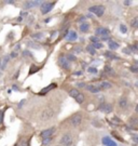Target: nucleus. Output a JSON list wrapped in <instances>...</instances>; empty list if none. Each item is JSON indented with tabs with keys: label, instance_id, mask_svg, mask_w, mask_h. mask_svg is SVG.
Segmentation results:
<instances>
[{
	"label": "nucleus",
	"instance_id": "obj_1",
	"mask_svg": "<svg viewBox=\"0 0 138 146\" xmlns=\"http://www.w3.org/2000/svg\"><path fill=\"white\" fill-rule=\"evenodd\" d=\"M95 36L99 37L100 40H109V30L105 27H97L95 30Z\"/></svg>",
	"mask_w": 138,
	"mask_h": 146
},
{
	"label": "nucleus",
	"instance_id": "obj_2",
	"mask_svg": "<svg viewBox=\"0 0 138 146\" xmlns=\"http://www.w3.org/2000/svg\"><path fill=\"white\" fill-rule=\"evenodd\" d=\"M54 115H55V111H54V109L52 107H48V108H45L42 113H41L40 119L43 120V121H47V120L52 119V118L54 117Z\"/></svg>",
	"mask_w": 138,
	"mask_h": 146
},
{
	"label": "nucleus",
	"instance_id": "obj_3",
	"mask_svg": "<svg viewBox=\"0 0 138 146\" xmlns=\"http://www.w3.org/2000/svg\"><path fill=\"white\" fill-rule=\"evenodd\" d=\"M55 3H56V2H54V1H52V2L44 1V2H42V3H41V6H40L41 13H42V14H48L50 11H52V9L55 6Z\"/></svg>",
	"mask_w": 138,
	"mask_h": 146
},
{
	"label": "nucleus",
	"instance_id": "obj_4",
	"mask_svg": "<svg viewBox=\"0 0 138 146\" xmlns=\"http://www.w3.org/2000/svg\"><path fill=\"white\" fill-rule=\"evenodd\" d=\"M89 11L91 13H95L98 17H100V16H103L105 13V7L104 6H93V7L89 8Z\"/></svg>",
	"mask_w": 138,
	"mask_h": 146
},
{
	"label": "nucleus",
	"instance_id": "obj_5",
	"mask_svg": "<svg viewBox=\"0 0 138 146\" xmlns=\"http://www.w3.org/2000/svg\"><path fill=\"white\" fill-rule=\"evenodd\" d=\"M112 105L110 104V103H105V102H102L99 104V106H98V111L100 112H103L105 114H109V113H111L112 112Z\"/></svg>",
	"mask_w": 138,
	"mask_h": 146
},
{
	"label": "nucleus",
	"instance_id": "obj_6",
	"mask_svg": "<svg viewBox=\"0 0 138 146\" xmlns=\"http://www.w3.org/2000/svg\"><path fill=\"white\" fill-rule=\"evenodd\" d=\"M72 142H73L72 136H71V134H69V133L64 134L62 136V139H61V144L65 145V146H70L72 144Z\"/></svg>",
	"mask_w": 138,
	"mask_h": 146
},
{
	"label": "nucleus",
	"instance_id": "obj_7",
	"mask_svg": "<svg viewBox=\"0 0 138 146\" xmlns=\"http://www.w3.org/2000/svg\"><path fill=\"white\" fill-rule=\"evenodd\" d=\"M71 125L73 127H78L79 125H81L82 122V116L80 115V114H75L72 117H71Z\"/></svg>",
	"mask_w": 138,
	"mask_h": 146
},
{
	"label": "nucleus",
	"instance_id": "obj_8",
	"mask_svg": "<svg viewBox=\"0 0 138 146\" xmlns=\"http://www.w3.org/2000/svg\"><path fill=\"white\" fill-rule=\"evenodd\" d=\"M58 63H59V65H61L64 69H70V62H69L66 57H64V56H61L59 57V60H58Z\"/></svg>",
	"mask_w": 138,
	"mask_h": 146
},
{
	"label": "nucleus",
	"instance_id": "obj_9",
	"mask_svg": "<svg viewBox=\"0 0 138 146\" xmlns=\"http://www.w3.org/2000/svg\"><path fill=\"white\" fill-rule=\"evenodd\" d=\"M41 1H33V0H29V1H25L24 2V9L28 10V9H31V8H35L37 6H41Z\"/></svg>",
	"mask_w": 138,
	"mask_h": 146
},
{
	"label": "nucleus",
	"instance_id": "obj_10",
	"mask_svg": "<svg viewBox=\"0 0 138 146\" xmlns=\"http://www.w3.org/2000/svg\"><path fill=\"white\" fill-rule=\"evenodd\" d=\"M54 131H55V128L52 127V128H50V129H47V130H44V131L41 132V133H40V136H41L42 139L51 138V136L53 135V133H54Z\"/></svg>",
	"mask_w": 138,
	"mask_h": 146
},
{
	"label": "nucleus",
	"instance_id": "obj_11",
	"mask_svg": "<svg viewBox=\"0 0 138 146\" xmlns=\"http://www.w3.org/2000/svg\"><path fill=\"white\" fill-rule=\"evenodd\" d=\"M85 89L87 90V91H90L91 93H98L100 90V87H99V84H86V87H85Z\"/></svg>",
	"mask_w": 138,
	"mask_h": 146
},
{
	"label": "nucleus",
	"instance_id": "obj_12",
	"mask_svg": "<svg viewBox=\"0 0 138 146\" xmlns=\"http://www.w3.org/2000/svg\"><path fill=\"white\" fill-rule=\"evenodd\" d=\"M102 142L105 146H118V144L116 142H113V141L109 138V136H104Z\"/></svg>",
	"mask_w": 138,
	"mask_h": 146
},
{
	"label": "nucleus",
	"instance_id": "obj_13",
	"mask_svg": "<svg viewBox=\"0 0 138 146\" xmlns=\"http://www.w3.org/2000/svg\"><path fill=\"white\" fill-rule=\"evenodd\" d=\"M56 83H51V84H50V86H48V87H45V88H43L42 90H41L40 91V92H39V95H45V94H47L48 92H50V91H51V90H53L54 88H56Z\"/></svg>",
	"mask_w": 138,
	"mask_h": 146
},
{
	"label": "nucleus",
	"instance_id": "obj_14",
	"mask_svg": "<svg viewBox=\"0 0 138 146\" xmlns=\"http://www.w3.org/2000/svg\"><path fill=\"white\" fill-rule=\"evenodd\" d=\"M65 38L68 40V41H75V40H77V38H78V35H77L76 31L70 30V31H68V34L65 36Z\"/></svg>",
	"mask_w": 138,
	"mask_h": 146
},
{
	"label": "nucleus",
	"instance_id": "obj_15",
	"mask_svg": "<svg viewBox=\"0 0 138 146\" xmlns=\"http://www.w3.org/2000/svg\"><path fill=\"white\" fill-rule=\"evenodd\" d=\"M105 56L108 57L109 60H120V57H119L118 55H116V54H113L111 51H107L105 53Z\"/></svg>",
	"mask_w": 138,
	"mask_h": 146
},
{
	"label": "nucleus",
	"instance_id": "obj_16",
	"mask_svg": "<svg viewBox=\"0 0 138 146\" xmlns=\"http://www.w3.org/2000/svg\"><path fill=\"white\" fill-rule=\"evenodd\" d=\"M99 87H100V89H102V90H107V89L111 88L112 84L110 82H108V81H104V82H102L99 84Z\"/></svg>",
	"mask_w": 138,
	"mask_h": 146
},
{
	"label": "nucleus",
	"instance_id": "obj_17",
	"mask_svg": "<svg viewBox=\"0 0 138 146\" xmlns=\"http://www.w3.org/2000/svg\"><path fill=\"white\" fill-rule=\"evenodd\" d=\"M108 47H109L110 50H117L119 48V43H117L116 41H112V40H109Z\"/></svg>",
	"mask_w": 138,
	"mask_h": 146
},
{
	"label": "nucleus",
	"instance_id": "obj_18",
	"mask_svg": "<svg viewBox=\"0 0 138 146\" xmlns=\"http://www.w3.org/2000/svg\"><path fill=\"white\" fill-rule=\"evenodd\" d=\"M15 146H29V141L26 139H22L15 144Z\"/></svg>",
	"mask_w": 138,
	"mask_h": 146
},
{
	"label": "nucleus",
	"instance_id": "obj_19",
	"mask_svg": "<svg viewBox=\"0 0 138 146\" xmlns=\"http://www.w3.org/2000/svg\"><path fill=\"white\" fill-rule=\"evenodd\" d=\"M89 29H90V24H87V23H82L80 25V30L82 33H86Z\"/></svg>",
	"mask_w": 138,
	"mask_h": 146
},
{
	"label": "nucleus",
	"instance_id": "obj_20",
	"mask_svg": "<svg viewBox=\"0 0 138 146\" xmlns=\"http://www.w3.org/2000/svg\"><path fill=\"white\" fill-rule=\"evenodd\" d=\"M79 94H80V92H79V91H78L77 89H71V90H69V95H70L71 98H73V99H76Z\"/></svg>",
	"mask_w": 138,
	"mask_h": 146
},
{
	"label": "nucleus",
	"instance_id": "obj_21",
	"mask_svg": "<svg viewBox=\"0 0 138 146\" xmlns=\"http://www.w3.org/2000/svg\"><path fill=\"white\" fill-rule=\"evenodd\" d=\"M10 61V56L9 55H6L3 58H2V63H1V69H4L6 68V66H7V64H8V62Z\"/></svg>",
	"mask_w": 138,
	"mask_h": 146
},
{
	"label": "nucleus",
	"instance_id": "obj_22",
	"mask_svg": "<svg viewBox=\"0 0 138 146\" xmlns=\"http://www.w3.org/2000/svg\"><path fill=\"white\" fill-rule=\"evenodd\" d=\"M119 106H120L121 108H125L127 106V100L125 98L120 99V101H119Z\"/></svg>",
	"mask_w": 138,
	"mask_h": 146
},
{
	"label": "nucleus",
	"instance_id": "obj_23",
	"mask_svg": "<svg viewBox=\"0 0 138 146\" xmlns=\"http://www.w3.org/2000/svg\"><path fill=\"white\" fill-rule=\"evenodd\" d=\"M104 70H105L106 74H108V75H114V70L110 66H105Z\"/></svg>",
	"mask_w": 138,
	"mask_h": 146
},
{
	"label": "nucleus",
	"instance_id": "obj_24",
	"mask_svg": "<svg viewBox=\"0 0 138 146\" xmlns=\"http://www.w3.org/2000/svg\"><path fill=\"white\" fill-rule=\"evenodd\" d=\"M76 100V101H77V103H83V101H84V95L83 94H82V93H80L79 95H78V96L75 99Z\"/></svg>",
	"mask_w": 138,
	"mask_h": 146
},
{
	"label": "nucleus",
	"instance_id": "obj_25",
	"mask_svg": "<svg viewBox=\"0 0 138 146\" xmlns=\"http://www.w3.org/2000/svg\"><path fill=\"white\" fill-rule=\"evenodd\" d=\"M66 58H67V60H68L69 62H75V61L77 60L76 56L73 55L72 53H69V54H67V55H66Z\"/></svg>",
	"mask_w": 138,
	"mask_h": 146
},
{
	"label": "nucleus",
	"instance_id": "obj_26",
	"mask_svg": "<svg viewBox=\"0 0 138 146\" xmlns=\"http://www.w3.org/2000/svg\"><path fill=\"white\" fill-rule=\"evenodd\" d=\"M131 25H132V27H134V28L138 27V17H134V19L131 21Z\"/></svg>",
	"mask_w": 138,
	"mask_h": 146
},
{
	"label": "nucleus",
	"instance_id": "obj_27",
	"mask_svg": "<svg viewBox=\"0 0 138 146\" xmlns=\"http://www.w3.org/2000/svg\"><path fill=\"white\" fill-rule=\"evenodd\" d=\"M86 50H87V52H89L90 54H92V55H94V54L96 53L95 49L92 47V44H91V45H87V47H86Z\"/></svg>",
	"mask_w": 138,
	"mask_h": 146
},
{
	"label": "nucleus",
	"instance_id": "obj_28",
	"mask_svg": "<svg viewBox=\"0 0 138 146\" xmlns=\"http://www.w3.org/2000/svg\"><path fill=\"white\" fill-rule=\"evenodd\" d=\"M31 37L36 38V39H42V38H43V34H42V33H36V34L31 35Z\"/></svg>",
	"mask_w": 138,
	"mask_h": 146
},
{
	"label": "nucleus",
	"instance_id": "obj_29",
	"mask_svg": "<svg viewBox=\"0 0 138 146\" xmlns=\"http://www.w3.org/2000/svg\"><path fill=\"white\" fill-rule=\"evenodd\" d=\"M30 68H31V69L29 70V75H33V74H35L36 71H38V70L40 69L39 67H37V66H35V65H33V66H31Z\"/></svg>",
	"mask_w": 138,
	"mask_h": 146
},
{
	"label": "nucleus",
	"instance_id": "obj_30",
	"mask_svg": "<svg viewBox=\"0 0 138 146\" xmlns=\"http://www.w3.org/2000/svg\"><path fill=\"white\" fill-rule=\"evenodd\" d=\"M90 40L93 43H96V42H100V39H99V37H97V36H92V37L90 38Z\"/></svg>",
	"mask_w": 138,
	"mask_h": 146
},
{
	"label": "nucleus",
	"instance_id": "obj_31",
	"mask_svg": "<svg viewBox=\"0 0 138 146\" xmlns=\"http://www.w3.org/2000/svg\"><path fill=\"white\" fill-rule=\"evenodd\" d=\"M52 141V136L51 138H45V139H42V144H43V146H47L50 142Z\"/></svg>",
	"mask_w": 138,
	"mask_h": 146
},
{
	"label": "nucleus",
	"instance_id": "obj_32",
	"mask_svg": "<svg viewBox=\"0 0 138 146\" xmlns=\"http://www.w3.org/2000/svg\"><path fill=\"white\" fill-rule=\"evenodd\" d=\"M92 47H93L94 49H102V48H103V43H102V42L92 43Z\"/></svg>",
	"mask_w": 138,
	"mask_h": 146
},
{
	"label": "nucleus",
	"instance_id": "obj_33",
	"mask_svg": "<svg viewBox=\"0 0 138 146\" xmlns=\"http://www.w3.org/2000/svg\"><path fill=\"white\" fill-rule=\"evenodd\" d=\"M112 121H113V124H117V125H121L122 124V121H121V119L119 117H113L112 118Z\"/></svg>",
	"mask_w": 138,
	"mask_h": 146
},
{
	"label": "nucleus",
	"instance_id": "obj_34",
	"mask_svg": "<svg viewBox=\"0 0 138 146\" xmlns=\"http://www.w3.org/2000/svg\"><path fill=\"white\" fill-rule=\"evenodd\" d=\"M130 70H131L132 72H135V74H137V72H138V65H133V66H131V67H130Z\"/></svg>",
	"mask_w": 138,
	"mask_h": 146
},
{
	"label": "nucleus",
	"instance_id": "obj_35",
	"mask_svg": "<svg viewBox=\"0 0 138 146\" xmlns=\"http://www.w3.org/2000/svg\"><path fill=\"white\" fill-rule=\"evenodd\" d=\"M120 31H121L122 34H125L126 31H127V27L124 25V24H121V25H120Z\"/></svg>",
	"mask_w": 138,
	"mask_h": 146
},
{
	"label": "nucleus",
	"instance_id": "obj_36",
	"mask_svg": "<svg viewBox=\"0 0 138 146\" xmlns=\"http://www.w3.org/2000/svg\"><path fill=\"white\" fill-rule=\"evenodd\" d=\"M87 71L91 72V74H96V72H97V69H96L95 67H89L87 68Z\"/></svg>",
	"mask_w": 138,
	"mask_h": 146
},
{
	"label": "nucleus",
	"instance_id": "obj_37",
	"mask_svg": "<svg viewBox=\"0 0 138 146\" xmlns=\"http://www.w3.org/2000/svg\"><path fill=\"white\" fill-rule=\"evenodd\" d=\"M72 51L75 52V53H80L82 51V48L81 47H75V48L72 49Z\"/></svg>",
	"mask_w": 138,
	"mask_h": 146
},
{
	"label": "nucleus",
	"instance_id": "obj_38",
	"mask_svg": "<svg viewBox=\"0 0 138 146\" xmlns=\"http://www.w3.org/2000/svg\"><path fill=\"white\" fill-rule=\"evenodd\" d=\"M23 55L24 56H31V53L28 51V50H25V51L23 52Z\"/></svg>",
	"mask_w": 138,
	"mask_h": 146
},
{
	"label": "nucleus",
	"instance_id": "obj_39",
	"mask_svg": "<svg viewBox=\"0 0 138 146\" xmlns=\"http://www.w3.org/2000/svg\"><path fill=\"white\" fill-rule=\"evenodd\" d=\"M77 86L79 87V88H85V87H86V84H85L84 82H78Z\"/></svg>",
	"mask_w": 138,
	"mask_h": 146
},
{
	"label": "nucleus",
	"instance_id": "obj_40",
	"mask_svg": "<svg viewBox=\"0 0 138 146\" xmlns=\"http://www.w3.org/2000/svg\"><path fill=\"white\" fill-rule=\"evenodd\" d=\"M132 140L134 141L135 143H137L138 144V135H133V138H132Z\"/></svg>",
	"mask_w": 138,
	"mask_h": 146
},
{
	"label": "nucleus",
	"instance_id": "obj_41",
	"mask_svg": "<svg viewBox=\"0 0 138 146\" xmlns=\"http://www.w3.org/2000/svg\"><path fill=\"white\" fill-rule=\"evenodd\" d=\"M3 115H4V113L2 111H0V124H1L2 120H3Z\"/></svg>",
	"mask_w": 138,
	"mask_h": 146
},
{
	"label": "nucleus",
	"instance_id": "obj_42",
	"mask_svg": "<svg viewBox=\"0 0 138 146\" xmlns=\"http://www.w3.org/2000/svg\"><path fill=\"white\" fill-rule=\"evenodd\" d=\"M25 102H26V101H25V100H22V101L20 102V104H18V108H21V107L23 106V105H24V104H25Z\"/></svg>",
	"mask_w": 138,
	"mask_h": 146
},
{
	"label": "nucleus",
	"instance_id": "obj_43",
	"mask_svg": "<svg viewBox=\"0 0 138 146\" xmlns=\"http://www.w3.org/2000/svg\"><path fill=\"white\" fill-rule=\"evenodd\" d=\"M16 56H17V53L16 52H12L11 55H10V57H16Z\"/></svg>",
	"mask_w": 138,
	"mask_h": 146
},
{
	"label": "nucleus",
	"instance_id": "obj_44",
	"mask_svg": "<svg viewBox=\"0 0 138 146\" xmlns=\"http://www.w3.org/2000/svg\"><path fill=\"white\" fill-rule=\"evenodd\" d=\"M123 52L126 53V54H131V52H130V50H128V49H123Z\"/></svg>",
	"mask_w": 138,
	"mask_h": 146
},
{
	"label": "nucleus",
	"instance_id": "obj_45",
	"mask_svg": "<svg viewBox=\"0 0 138 146\" xmlns=\"http://www.w3.org/2000/svg\"><path fill=\"white\" fill-rule=\"evenodd\" d=\"M124 4H125V6H131L132 1H124Z\"/></svg>",
	"mask_w": 138,
	"mask_h": 146
},
{
	"label": "nucleus",
	"instance_id": "obj_46",
	"mask_svg": "<svg viewBox=\"0 0 138 146\" xmlns=\"http://www.w3.org/2000/svg\"><path fill=\"white\" fill-rule=\"evenodd\" d=\"M13 90H14V91H18V88L16 87V84H13Z\"/></svg>",
	"mask_w": 138,
	"mask_h": 146
},
{
	"label": "nucleus",
	"instance_id": "obj_47",
	"mask_svg": "<svg viewBox=\"0 0 138 146\" xmlns=\"http://www.w3.org/2000/svg\"><path fill=\"white\" fill-rule=\"evenodd\" d=\"M18 74H20V71H17L16 74H15V76L13 77V78H14V79H17V78H18Z\"/></svg>",
	"mask_w": 138,
	"mask_h": 146
},
{
	"label": "nucleus",
	"instance_id": "obj_48",
	"mask_svg": "<svg viewBox=\"0 0 138 146\" xmlns=\"http://www.w3.org/2000/svg\"><path fill=\"white\" fill-rule=\"evenodd\" d=\"M84 20H85V17H84V16H83V17H80V19H79V21H80V22H83Z\"/></svg>",
	"mask_w": 138,
	"mask_h": 146
},
{
	"label": "nucleus",
	"instance_id": "obj_49",
	"mask_svg": "<svg viewBox=\"0 0 138 146\" xmlns=\"http://www.w3.org/2000/svg\"><path fill=\"white\" fill-rule=\"evenodd\" d=\"M76 75H82V71H77V72H75Z\"/></svg>",
	"mask_w": 138,
	"mask_h": 146
},
{
	"label": "nucleus",
	"instance_id": "obj_50",
	"mask_svg": "<svg viewBox=\"0 0 138 146\" xmlns=\"http://www.w3.org/2000/svg\"><path fill=\"white\" fill-rule=\"evenodd\" d=\"M50 21H51V19H45V20H44V22H45V23H49Z\"/></svg>",
	"mask_w": 138,
	"mask_h": 146
},
{
	"label": "nucleus",
	"instance_id": "obj_51",
	"mask_svg": "<svg viewBox=\"0 0 138 146\" xmlns=\"http://www.w3.org/2000/svg\"><path fill=\"white\" fill-rule=\"evenodd\" d=\"M7 3H10V4H14V1H7Z\"/></svg>",
	"mask_w": 138,
	"mask_h": 146
},
{
	"label": "nucleus",
	"instance_id": "obj_52",
	"mask_svg": "<svg viewBox=\"0 0 138 146\" xmlns=\"http://www.w3.org/2000/svg\"><path fill=\"white\" fill-rule=\"evenodd\" d=\"M1 63H2V60H1V57H0V69H1Z\"/></svg>",
	"mask_w": 138,
	"mask_h": 146
},
{
	"label": "nucleus",
	"instance_id": "obj_53",
	"mask_svg": "<svg viewBox=\"0 0 138 146\" xmlns=\"http://www.w3.org/2000/svg\"><path fill=\"white\" fill-rule=\"evenodd\" d=\"M136 112H137V113H138V104H137V105H136Z\"/></svg>",
	"mask_w": 138,
	"mask_h": 146
},
{
	"label": "nucleus",
	"instance_id": "obj_54",
	"mask_svg": "<svg viewBox=\"0 0 138 146\" xmlns=\"http://www.w3.org/2000/svg\"><path fill=\"white\" fill-rule=\"evenodd\" d=\"M135 86H136V87H137V88H138V81H137V82L135 83Z\"/></svg>",
	"mask_w": 138,
	"mask_h": 146
},
{
	"label": "nucleus",
	"instance_id": "obj_55",
	"mask_svg": "<svg viewBox=\"0 0 138 146\" xmlns=\"http://www.w3.org/2000/svg\"><path fill=\"white\" fill-rule=\"evenodd\" d=\"M136 64H138V61H136Z\"/></svg>",
	"mask_w": 138,
	"mask_h": 146
},
{
	"label": "nucleus",
	"instance_id": "obj_56",
	"mask_svg": "<svg viewBox=\"0 0 138 146\" xmlns=\"http://www.w3.org/2000/svg\"><path fill=\"white\" fill-rule=\"evenodd\" d=\"M137 47H138V43H137Z\"/></svg>",
	"mask_w": 138,
	"mask_h": 146
}]
</instances>
